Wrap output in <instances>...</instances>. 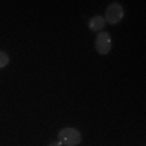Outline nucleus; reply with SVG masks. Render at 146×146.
<instances>
[{
    "label": "nucleus",
    "mask_w": 146,
    "mask_h": 146,
    "mask_svg": "<svg viewBox=\"0 0 146 146\" xmlns=\"http://www.w3.org/2000/svg\"><path fill=\"white\" fill-rule=\"evenodd\" d=\"M94 46H96L98 54H101V55H107V54L110 52V49H112V37H110V34L109 33H106V31L98 33L96 41H94Z\"/></svg>",
    "instance_id": "obj_3"
},
{
    "label": "nucleus",
    "mask_w": 146,
    "mask_h": 146,
    "mask_svg": "<svg viewBox=\"0 0 146 146\" xmlns=\"http://www.w3.org/2000/svg\"><path fill=\"white\" fill-rule=\"evenodd\" d=\"M49 146H63V145L60 143V141H54V143H50Z\"/></svg>",
    "instance_id": "obj_6"
},
{
    "label": "nucleus",
    "mask_w": 146,
    "mask_h": 146,
    "mask_svg": "<svg viewBox=\"0 0 146 146\" xmlns=\"http://www.w3.org/2000/svg\"><path fill=\"white\" fill-rule=\"evenodd\" d=\"M123 15H125L123 7L120 5L119 2H114V3L107 5V8H106L104 20H106V23H109V25H117V23H120V21L123 20Z\"/></svg>",
    "instance_id": "obj_2"
},
{
    "label": "nucleus",
    "mask_w": 146,
    "mask_h": 146,
    "mask_svg": "<svg viewBox=\"0 0 146 146\" xmlns=\"http://www.w3.org/2000/svg\"><path fill=\"white\" fill-rule=\"evenodd\" d=\"M88 26H89V29H91V31H94V33H101L102 29H104V26H106V20H104V16H101V15H94V16H91V20H89Z\"/></svg>",
    "instance_id": "obj_4"
},
{
    "label": "nucleus",
    "mask_w": 146,
    "mask_h": 146,
    "mask_svg": "<svg viewBox=\"0 0 146 146\" xmlns=\"http://www.w3.org/2000/svg\"><path fill=\"white\" fill-rule=\"evenodd\" d=\"M8 63H10V57H8V54L3 52V50H0V68H5Z\"/></svg>",
    "instance_id": "obj_5"
},
{
    "label": "nucleus",
    "mask_w": 146,
    "mask_h": 146,
    "mask_svg": "<svg viewBox=\"0 0 146 146\" xmlns=\"http://www.w3.org/2000/svg\"><path fill=\"white\" fill-rule=\"evenodd\" d=\"M57 141L63 146H78L81 143V133L73 127H65L57 133Z\"/></svg>",
    "instance_id": "obj_1"
}]
</instances>
